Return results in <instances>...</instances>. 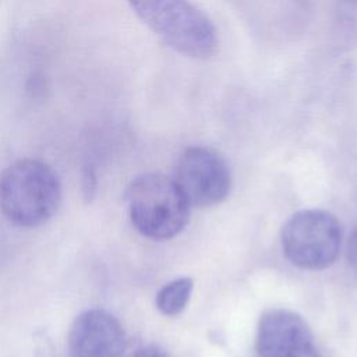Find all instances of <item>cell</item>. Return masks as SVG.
<instances>
[{
  "instance_id": "obj_1",
  "label": "cell",
  "mask_w": 357,
  "mask_h": 357,
  "mask_svg": "<svg viewBox=\"0 0 357 357\" xmlns=\"http://www.w3.org/2000/svg\"><path fill=\"white\" fill-rule=\"evenodd\" d=\"M61 185L56 172L38 159H20L0 174V211L17 226L38 227L57 212Z\"/></svg>"
},
{
  "instance_id": "obj_2",
  "label": "cell",
  "mask_w": 357,
  "mask_h": 357,
  "mask_svg": "<svg viewBox=\"0 0 357 357\" xmlns=\"http://www.w3.org/2000/svg\"><path fill=\"white\" fill-rule=\"evenodd\" d=\"M135 15L170 49L195 60L218 52L212 21L188 0H127Z\"/></svg>"
},
{
  "instance_id": "obj_3",
  "label": "cell",
  "mask_w": 357,
  "mask_h": 357,
  "mask_svg": "<svg viewBox=\"0 0 357 357\" xmlns=\"http://www.w3.org/2000/svg\"><path fill=\"white\" fill-rule=\"evenodd\" d=\"M131 223L151 240H169L184 230L190 219V204L176 184L160 173H145L127 188Z\"/></svg>"
},
{
  "instance_id": "obj_4",
  "label": "cell",
  "mask_w": 357,
  "mask_h": 357,
  "mask_svg": "<svg viewBox=\"0 0 357 357\" xmlns=\"http://www.w3.org/2000/svg\"><path fill=\"white\" fill-rule=\"evenodd\" d=\"M280 240L283 254L293 265L321 271L329 268L339 257L342 226L328 211L303 209L287 219Z\"/></svg>"
},
{
  "instance_id": "obj_5",
  "label": "cell",
  "mask_w": 357,
  "mask_h": 357,
  "mask_svg": "<svg viewBox=\"0 0 357 357\" xmlns=\"http://www.w3.org/2000/svg\"><path fill=\"white\" fill-rule=\"evenodd\" d=\"M174 181L190 206L220 204L230 192L231 176L225 159L204 146L187 148L176 166Z\"/></svg>"
},
{
  "instance_id": "obj_6",
  "label": "cell",
  "mask_w": 357,
  "mask_h": 357,
  "mask_svg": "<svg viewBox=\"0 0 357 357\" xmlns=\"http://www.w3.org/2000/svg\"><path fill=\"white\" fill-rule=\"evenodd\" d=\"M126 335L119 319L102 308L81 312L68 333L70 357H123Z\"/></svg>"
},
{
  "instance_id": "obj_7",
  "label": "cell",
  "mask_w": 357,
  "mask_h": 357,
  "mask_svg": "<svg viewBox=\"0 0 357 357\" xmlns=\"http://www.w3.org/2000/svg\"><path fill=\"white\" fill-rule=\"evenodd\" d=\"M311 346V331L297 312L272 308L262 314L255 340L258 357H298Z\"/></svg>"
},
{
  "instance_id": "obj_8",
  "label": "cell",
  "mask_w": 357,
  "mask_h": 357,
  "mask_svg": "<svg viewBox=\"0 0 357 357\" xmlns=\"http://www.w3.org/2000/svg\"><path fill=\"white\" fill-rule=\"evenodd\" d=\"M194 290V282L191 278H177L166 283L156 294V308L169 317L177 315L187 307Z\"/></svg>"
},
{
  "instance_id": "obj_9",
  "label": "cell",
  "mask_w": 357,
  "mask_h": 357,
  "mask_svg": "<svg viewBox=\"0 0 357 357\" xmlns=\"http://www.w3.org/2000/svg\"><path fill=\"white\" fill-rule=\"evenodd\" d=\"M95 191H96V177L92 169H86L84 172V177H82V194L85 201H91L95 197Z\"/></svg>"
},
{
  "instance_id": "obj_10",
  "label": "cell",
  "mask_w": 357,
  "mask_h": 357,
  "mask_svg": "<svg viewBox=\"0 0 357 357\" xmlns=\"http://www.w3.org/2000/svg\"><path fill=\"white\" fill-rule=\"evenodd\" d=\"M127 357H169L159 346L144 344L132 350Z\"/></svg>"
},
{
  "instance_id": "obj_11",
  "label": "cell",
  "mask_w": 357,
  "mask_h": 357,
  "mask_svg": "<svg viewBox=\"0 0 357 357\" xmlns=\"http://www.w3.org/2000/svg\"><path fill=\"white\" fill-rule=\"evenodd\" d=\"M346 255H347V261H349L350 266L357 273V227L353 230V233L350 234V237L347 240Z\"/></svg>"
},
{
  "instance_id": "obj_12",
  "label": "cell",
  "mask_w": 357,
  "mask_h": 357,
  "mask_svg": "<svg viewBox=\"0 0 357 357\" xmlns=\"http://www.w3.org/2000/svg\"><path fill=\"white\" fill-rule=\"evenodd\" d=\"M298 357H322L321 354H319V351L315 349V346H311L308 350H305L301 356H298Z\"/></svg>"
},
{
  "instance_id": "obj_13",
  "label": "cell",
  "mask_w": 357,
  "mask_h": 357,
  "mask_svg": "<svg viewBox=\"0 0 357 357\" xmlns=\"http://www.w3.org/2000/svg\"><path fill=\"white\" fill-rule=\"evenodd\" d=\"M342 1H346V3H353V4H357V0H342Z\"/></svg>"
}]
</instances>
